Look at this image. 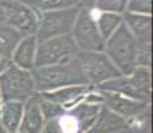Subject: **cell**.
<instances>
[{
    "mask_svg": "<svg viewBox=\"0 0 153 133\" xmlns=\"http://www.w3.org/2000/svg\"><path fill=\"white\" fill-rule=\"evenodd\" d=\"M37 93L51 92L71 85H87V77L81 71L77 59L63 64L33 68L31 71Z\"/></svg>",
    "mask_w": 153,
    "mask_h": 133,
    "instance_id": "cell-1",
    "label": "cell"
},
{
    "mask_svg": "<svg viewBox=\"0 0 153 133\" xmlns=\"http://www.w3.org/2000/svg\"><path fill=\"white\" fill-rule=\"evenodd\" d=\"M97 91L123 94L143 103H152V71L146 67H136L129 75H121L95 87Z\"/></svg>",
    "mask_w": 153,
    "mask_h": 133,
    "instance_id": "cell-2",
    "label": "cell"
},
{
    "mask_svg": "<svg viewBox=\"0 0 153 133\" xmlns=\"http://www.w3.org/2000/svg\"><path fill=\"white\" fill-rule=\"evenodd\" d=\"M104 53L121 75H129L137 67V41L124 22L105 40Z\"/></svg>",
    "mask_w": 153,
    "mask_h": 133,
    "instance_id": "cell-3",
    "label": "cell"
},
{
    "mask_svg": "<svg viewBox=\"0 0 153 133\" xmlns=\"http://www.w3.org/2000/svg\"><path fill=\"white\" fill-rule=\"evenodd\" d=\"M36 88L31 71H24L10 63V65L0 72V94L3 103L28 101L36 94Z\"/></svg>",
    "mask_w": 153,
    "mask_h": 133,
    "instance_id": "cell-4",
    "label": "cell"
},
{
    "mask_svg": "<svg viewBox=\"0 0 153 133\" xmlns=\"http://www.w3.org/2000/svg\"><path fill=\"white\" fill-rule=\"evenodd\" d=\"M92 11L81 7L71 32L79 52H104L105 40L100 35Z\"/></svg>",
    "mask_w": 153,
    "mask_h": 133,
    "instance_id": "cell-5",
    "label": "cell"
},
{
    "mask_svg": "<svg viewBox=\"0 0 153 133\" xmlns=\"http://www.w3.org/2000/svg\"><path fill=\"white\" fill-rule=\"evenodd\" d=\"M79 49L71 35L52 37L37 43L35 68L63 64L76 59Z\"/></svg>",
    "mask_w": 153,
    "mask_h": 133,
    "instance_id": "cell-6",
    "label": "cell"
},
{
    "mask_svg": "<svg viewBox=\"0 0 153 133\" xmlns=\"http://www.w3.org/2000/svg\"><path fill=\"white\" fill-rule=\"evenodd\" d=\"M4 11V23L16 29L23 37L36 35L40 13L22 0H0Z\"/></svg>",
    "mask_w": 153,
    "mask_h": 133,
    "instance_id": "cell-7",
    "label": "cell"
},
{
    "mask_svg": "<svg viewBox=\"0 0 153 133\" xmlns=\"http://www.w3.org/2000/svg\"><path fill=\"white\" fill-rule=\"evenodd\" d=\"M80 8L81 7H76L40 13L39 27H37L36 32L37 41L64 36V35H71Z\"/></svg>",
    "mask_w": 153,
    "mask_h": 133,
    "instance_id": "cell-8",
    "label": "cell"
},
{
    "mask_svg": "<svg viewBox=\"0 0 153 133\" xmlns=\"http://www.w3.org/2000/svg\"><path fill=\"white\" fill-rule=\"evenodd\" d=\"M76 59L88 82L93 87L121 76L104 52H79Z\"/></svg>",
    "mask_w": 153,
    "mask_h": 133,
    "instance_id": "cell-9",
    "label": "cell"
},
{
    "mask_svg": "<svg viewBox=\"0 0 153 133\" xmlns=\"http://www.w3.org/2000/svg\"><path fill=\"white\" fill-rule=\"evenodd\" d=\"M102 105L81 101L71 109H67L57 119L61 133H85L97 117Z\"/></svg>",
    "mask_w": 153,
    "mask_h": 133,
    "instance_id": "cell-10",
    "label": "cell"
},
{
    "mask_svg": "<svg viewBox=\"0 0 153 133\" xmlns=\"http://www.w3.org/2000/svg\"><path fill=\"white\" fill-rule=\"evenodd\" d=\"M99 93L101 94L102 106L109 109L111 112L120 116L121 119L126 120L128 123L137 119L145 112L151 111V104H148V103L137 101V100L129 99V97H125L119 93L104 92V91H99Z\"/></svg>",
    "mask_w": 153,
    "mask_h": 133,
    "instance_id": "cell-11",
    "label": "cell"
},
{
    "mask_svg": "<svg viewBox=\"0 0 153 133\" xmlns=\"http://www.w3.org/2000/svg\"><path fill=\"white\" fill-rule=\"evenodd\" d=\"M93 89H95V87L91 84L71 85V87H64V88H60V89L51 91V92L39 93V96L48 100V101L61 105L67 111V109L73 108L77 104H80L81 101H84L87 94L91 93Z\"/></svg>",
    "mask_w": 153,
    "mask_h": 133,
    "instance_id": "cell-12",
    "label": "cell"
},
{
    "mask_svg": "<svg viewBox=\"0 0 153 133\" xmlns=\"http://www.w3.org/2000/svg\"><path fill=\"white\" fill-rule=\"evenodd\" d=\"M44 124H45V120L40 109L39 97L36 93L28 101L24 103L22 123L17 129V133H40Z\"/></svg>",
    "mask_w": 153,
    "mask_h": 133,
    "instance_id": "cell-13",
    "label": "cell"
},
{
    "mask_svg": "<svg viewBox=\"0 0 153 133\" xmlns=\"http://www.w3.org/2000/svg\"><path fill=\"white\" fill-rule=\"evenodd\" d=\"M37 37L36 35L22 37L19 44L16 45L15 51L11 56V61L16 67L24 71H32L35 68V59H36L37 49Z\"/></svg>",
    "mask_w": 153,
    "mask_h": 133,
    "instance_id": "cell-14",
    "label": "cell"
},
{
    "mask_svg": "<svg viewBox=\"0 0 153 133\" xmlns=\"http://www.w3.org/2000/svg\"><path fill=\"white\" fill-rule=\"evenodd\" d=\"M123 22L137 43L152 41V15L124 12Z\"/></svg>",
    "mask_w": 153,
    "mask_h": 133,
    "instance_id": "cell-15",
    "label": "cell"
},
{
    "mask_svg": "<svg viewBox=\"0 0 153 133\" xmlns=\"http://www.w3.org/2000/svg\"><path fill=\"white\" fill-rule=\"evenodd\" d=\"M128 121L101 106L97 117L85 133H117L128 126Z\"/></svg>",
    "mask_w": 153,
    "mask_h": 133,
    "instance_id": "cell-16",
    "label": "cell"
},
{
    "mask_svg": "<svg viewBox=\"0 0 153 133\" xmlns=\"http://www.w3.org/2000/svg\"><path fill=\"white\" fill-rule=\"evenodd\" d=\"M23 103H3L0 109V126L7 133H17L23 117Z\"/></svg>",
    "mask_w": 153,
    "mask_h": 133,
    "instance_id": "cell-17",
    "label": "cell"
},
{
    "mask_svg": "<svg viewBox=\"0 0 153 133\" xmlns=\"http://www.w3.org/2000/svg\"><path fill=\"white\" fill-rule=\"evenodd\" d=\"M22 37V35L12 27L5 23L0 24V59L11 60V56Z\"/></svg>",
    "mask_w": 153,
    "mask_h": 133,
    "instance_id": "cell-18",
    "label": "cell"
},
{
    "mask_svg": "<svg viewBox=\"0 0 153 133\" xmlns=\"http://www.w3.org/2000/svg\"><path fill=\"white\" fill-rule=\"evenodd\" d=\"M22 1L27 3L29 7H32L39 13L81 7V0H22Z\"/></svg>",
    "mask_w": 153,
    "mask_h": 133,
    "instance_id": "cell-19",
    "label": "cell"
},
{
    "mask_svg": "<svg viewBox=\"0 0 153 133\" xmlns=\"http://www.w3.org/2000/svg\"><path fill=\"white\" fill-rule=\"evenodd\" d=\"M95 20L101 37L104 40H107L121 25L123 15L113 13V12H99L97 17H95Z\"/></svg>",
    "mask_w": 153,
    "mask_h": 133,
    "instance_id": "cell-20",
    "label": "cell"
},
{
    "mask_svg": "<svg viewBox=\"0 0 153 133\" xmlns=\"http://www.w3.org/2000/svg\"><path fill=\"white\" fill-rule=\"evenodd\" d=\"M129 0H96L93 10H97L99 12H113L123 15L126 12Z\"/></svg>",
    "mask_w": 153,
    "mask_h": 133,
    "instance_id": "cell-21",
    "label": "cell"
},
{
    "mask_svg": "<svg viewBox=\"0 0 153 133\" xmlns=\"http://www.w3.org/2000/svg\"><path fill=\"white\" fill-rule=\"evenodd\" d=\"M126 12L152 15V0H129Z\"/></svg>",
    "mask_w": 153,
    "mask_h": 133,
    "instance_id": "cell-22",
    "label": "cell"
},
{
    "mask_svg": "<svg viewBox=\"0 0 153 133\" xmlns=\"http://www.w3.org/2000/svg\"><path fill=\"white\" fill-rule=\"evenodd\" d=\"M117 133H151V124H129Z\"/></svg>",
    "mask_w": 153,
    "mask_h": 133,
    "instance_id": "cell-23",
    "label": "cell"
},
{
    "mask_svg": "<svg viewBox=\"0 0 153 133\" xmlns=\"http://www.w3.org/2000/svg\"><path fill=\"white\" fill-rule=\"evenodd\" d=\"M40 133H61L60 128H59L57 119L45 121V124H44V126H43V129Z\"/></svg>",
    "mask_w": 153,
    "mask_h": 133,
    "instance_id": "cell-24",
    "label": "cell"
},
{
    "mask_svg": "<svg viewBox=\"0 0 153 133\" xmlns=\"http://www.w3.org/2000/svg\"><path fill=\"white\" fill-rule=\"evenodd\" d=\"M95 3H96V0H81V7L93 10V7H95Z\"/></svg>",
    "mask_w": 153,
    "mask_h": 133,
    "instance_id": "cell-25",
    "label": "cell"
},
{
    "mask_svg": "<svg viewBox=\"0 0 153 133\" xmlns=\"http://www.w3.org/2000/svg\"><path fill=\"white\" fill-rule=\"evenodd\" d=\"M4 20H5V17H4V11H3V8L0 7V24H3V23H4Z\"/></svg>",
    "mask_w": 153,
    "mask_h": 133,
    "instance_id": "cell-26",
    "label": "cell"
},
{
    "mask_svg": "<svg viewBox=\"0 0 153 133\" xmlns=\"http://www.w3.org/2000/svg\"><path fill=\"white\" fill-rule=\"evenodd\" d=\"M1 105H3V100H1V94H0V109H1Z\"/></svg>",
    "mask_w": 153,
    "mask_h": 133,
    "instance_id": "cell-27",
    "label": "cell"
},
{
    "mask_svg": "<svg viewBox=\"0 0 153 133\" xmlns=\"http://www.w3.org/2000/svg\"><path fill=\"white\" fill-rule=\"evenodd\" d=\"M0 133H7V132H5V131H4V129H3V128H1V126H0Z\"/></svg>",
    "mask_w": 153,
    "mask_h": 133,
    "instance_id": "cell-28",
    "label": "cell"
}]
</instances>
